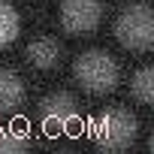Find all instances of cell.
Here are the masks:
<instances>
[{"instance_id": "cell-8", "label": "cell", "mask_w": 154, "mask_h": 154, "mask_svg": "<svg viewBox=\"0 0 154 154\" xmlns=\"http://www.w3.org/2000/svg\"><path fill=\"white\" fill-rule=\"evenodd\" d=\"M18 12L12 9V3H6V0H0V48L9 45L15 36H18Z\"/></svg>"}, {"instance_id": "cell-5", "label": "cell", "mask_w": 154, "mask_h": 154, "mask_svg": "<svg viewBox=\"0 0 154 154\" xmlns=\"http://www.w3.org/2000/svg\"><path fill=\"white\" fill-rule=\"evenodd\" d=\"M39 121L48 133H63L69 130L75 121H79V109H75V100L69 94H51L42 100L39 106Z\"/></svg>"}, {"instance_id": "cell-1", "label": "cell", "mask_w": 154, "mask_h": 154, "mask_svg": "<svg viewBox=\"0 0 154 154\" xmlns=\"http://www.w3.org/2000/svg\"><path fill=\"white\" fill-rule=\"evenodd\" d=\"M136 136V118L127 109H106L91 121V139L106 151H121Z\"/></svg>"}, {"instance_id": "cell-9", "label": "cell", "mask_w": 154, "mask_h": 154, "mask_svg": "<svg viewBox=\"0 0 154 154\" xmlns=\"http://www.w3.org/2000/svg\"><path fill=\"white\" fill-rule=\"evenodd\" d=\"M130 91H133V97L139 100V103H154V72L145 66V69H139L136 75H133V82H130Z\"/></svg>"}, {"instance_id": "cell-3", "label": "cell", "mask_w": 154, "mask_h": 154, "mask_svg": "<svg viewBox=\"0 0 154 154\" xmlns=\"http://www.w3.org/2000/svg\"><path fill=\"white\" fill-rule=\"evenodd\" d=\"M115 33L121 39L124 48L130 51H145L151 48V39H154V21H151V9L145 3H136V6H127L118 21H115Z\"/></svg>"}, {"instance_id": "cell-6", "label": "cell", "mask_w": 154, "mask_h": 154, "mask_svg": "<svg viewBox=\"0 0 154 154\" xmlns=\"http://www.w3.org/2000/svg\"><path fill=\"white\" fill-rule=\"evenodd\" d=\"M24 103V85L12 69H0V112H15Z\"/></svg>"}, {"instance_id": "cell-2", "label": "cell", "mask_w": 154, "mask_h": 154, "mask_svg": "<svg viewBox=\"0 0 154 154\" xmlns=\"http://www.w3.org/2000/svg\"><path fill=\"white\" fill-rule=\"evenodd\" d=\"M75 79H79V85L85 91L106 94L118 82V63L106 51H88V54H82L75 60Z\"/></svg>"}, {"instance_id": "cell-4", "label": "cell", "mask_w": 154, "mask_h": 154, "mask_svg": "<svg viewBox=\"0 0 154 154\" xmlns=\"http://www.w3.org/2000/svg\"><path fill=\"white\" fill-rule=\"evenodd\" d=\"M100 18H103L100 0H63L60 6V24L75 36L91 33L100 24Z\"/></svg>"}, {"instance_id": "cell-7", "label": "cell", "mask_w": 154, "mask_h": 154, "mask_svg": "<svg viewBox=\"0 0 154 154\" xmlns=\"http://www.w3.org/2000/svg\"><path fill=\"white\" fill-rule=\"evenodd\" d=\"M27 57H30L33 66L48 69V66H54V63L60 60V45H57L51 36H39V39H33V42L27 45Z\"/></svg>"}, {"instance_id": "cell-10", "label": "cell", "mask_w": 154, "mask_h": 154, "mask_svg": "<svg viewBox=\"0 0 154 154\" xmlns=\"http://www.w3.org/2000/svg\"><path fill=\"white\" fill-rule=\"evenodd\" d=\"M27 148V133L18 127H0V151H21Z\"/></svg>"}]
</instances>
